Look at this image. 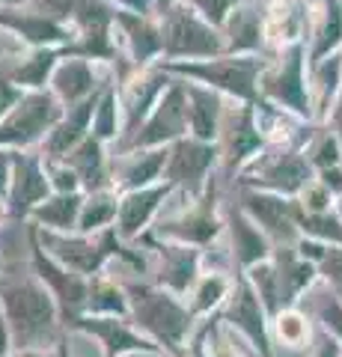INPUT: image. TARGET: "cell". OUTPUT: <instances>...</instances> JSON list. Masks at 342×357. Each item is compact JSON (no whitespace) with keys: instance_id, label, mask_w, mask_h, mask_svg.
<instances>
[{"instance_id":"6da1fadb","label":"cell","mask_w":342,"mask_h":357,"mask_svg":"<svg viewBox=\"0 0 342 357\" xmlns=\"http://www.w3.org/2000/svg\"><path fill=\"white\" fill-rule=\"evenodd\" d=\"M131 307V325L164 351V357H191L194 325L200 319L191 312L187 301L161 289L155 280H123Z\"/></svg>"},{"instance_id":"7a4b0ae2","label":"cell","mask_w":342,"mask_h":357,"mask_svg":"<svg viewBox=\"0 0 342 357\" xmlns=\"http://www.w3.org/2000/svg\"><path fill=\"white\" fill-rule=\"evenodd\" d=\"M0 307L13 328L15 351L33 349H57L63 340V316L48 286L36 274L24 277H0Z\"/></svg>"},{"instance_id":"3957f363","label":"cell","mask_w":342,"mask_h":357,"mask_svg":"<svg viewBox=\"0 0 342 357\" xmlns=\"http://www.w3.org/2000/svg\"><path fill=\"white\" fill-rule=\"evenodd\" d=\"M164 72L179 77V81H194L203 84L208 89H215L220 96L238 98L241 105H262V93H259V81L268 63L259 54H224L215 60H179V63H158Z\"/></svg>"},{"instance_id":"277c9868","label":"cell","mask_w":342,"mask_h":357,"mask_svg":"<svg viewBox=\"0 0 342 357\" xmlns=\"http://www.w3.org/2000/svg\"><path fill=\"white\" fill-rule=\"evenodd\" d=\"M36 229L39 244L45 248L60 265H65L69 271L86 277H102L107 274V268L114 265L125 250V241L116 236V229L110 227L104 232H95V236H84V232H48V229Z\"/></svg>"},{"instance_id":"5b68a950","label":"cell","mask_w":342,"mask_h":357,"mask_svg":"<svg viewBox=\"0 0 342 357\" xmlns=\"http://www.w3.org/2000/svg\"><path fill=\"white\" fill-rule=\"evenodd\" d=\"M161 39H164V60L179 63V60H215L226 54L224 33L212 27L208 21L194 13L187 3H176L167 13L158 15Z\"/></svg>"},{"instance_id":"8992f818","label":"cell","mask_w":342,"mask_h":357,"mask_svg":"<svg viewBox=\"0 0 342 357\" xmlns=\"http://www.w3.org/2000/svg\"><path fill=\"white\" fill-rule=\"evenodd\" d=\"M226 229V220L217 215V188L208 182L203 197L185 199L182 208H164L158 223L152 227V236L161 241L173 244H187V248H212L220 238V232Z\"/></svg>"},{"instance_id":"52a82bcc","label":"cell","mask_w":342,"mask_h":357,"mask_svg":"<svg viewBox=\"0 0 342 357\" xmlns=\"http://www.w3.org/2000/svg\"><path fill=\"white\" fill-rule=\"evenodd\" d=\"M63 114L65 107L57 102L51 89L24 93L0 119V149L30 152L33 146H42L54 126L63 119Z\"/></svg>"},{"instance_id":"ba28073f","label":"cell","mask_w":342,"mask_h":357,"mask_svg":"<svg viewBox=\"0 0 342 357\" xmlns=\"http://www.w3.org/2000/svg\"><path fill=\"white\" fill-rule=\"evenodd\" d=\"M75 42L63 51V57H84L93 63H116V6L110 0H81L72 15Z\"/></svg>"},{"instance_id":"9c48e42d","label":"cell","mask_w":342,"mask_h":357,"mask_svg":"<svg viewBox=\"0 0 342 357\" xmlns=\"http://www.w3.org/2000/svg\"><path fill=\"white\" fill-rule=\"evenodd\" d=\"M241 182L253 188V191H268L295 199L313 182V164L310 158H304L301 152L292 149L262 152L241 170Z\"/></svg>"},{"instance_id":"30bf717a","label":"cell","mask_w":342,"mask_h":357,"mask_svg":"<svg viewBox=\"0 0 342 357\" xmlns=\"http://www.w3.org/2000/svg\"><path fill=\"white\" fill-rule=\"evenodd\" d=\"M191 134L187 128V96L185 84L179 77H173V84L164 89V96L158 98L155 110L149 114V119L137 128V134L125 143L114 146V152H134V149H164L170 143L182 140Z\"/></svg>"},{"instance_id":"8fae6325","label":"cell","mask_w":342,"mask_h":357,"mask_svg":"<svg viewBox=\"0 0 342 357\" xmlns=\"http://www.w3.org/2000/svg\"><path fill=\"white\" fill-rule=\"evenodd\" d=\"M262 102H268L280 110H292L295 116L313 114L310 86L304 81V42L286 45L277 66H268L259 81Z\"/></svg>"},{"instance_id":"7c38bea8","label":"cell","mask_w":342,"mask_h":357,"mask_svg":"<svg viewBox=\"0 0 342 357\" xmlns=\"http://www.w3.org/2000/svg\"><path fill=\"white\" fill-rule=\"evenodd\" d=\"M24 227H27V244H30V271L48 286V292L54 295V301H57V307H60L63 325H69V321L84 316L86 295H90V280L69 271L65 265H60L54 259V256L39 244L33 223H24Z\"/></svg>"},{"instance_id":"4fadbf2b","label":"cell","mask_w":342,"mask_h":357,"mask_svg":"<svg viewBox=\"0 0 342 357\" xmlns=\"http://www.w3.org/2000/svg\"><path fill=\"white\" fill-rule=\"evenodd\" d=\"M220 161L217 143H205L196 137H182L167 146V167H164V182L176 188V194L182 197H203L208 188V173Z\"/></svg>"},{"instance_id":"5bb4252c","label":"cell","mask_w":342,"mask_h":357,"mask_svg":"<svg viewBox=\"0 0 342 357\" xmlns=\"http://www.w3.org/2000/svg\"><path fill=\"white\" fill-rule=\"evenodd\" d=\"M238 208L268 236L274 248H295V244L304 238L301 236V203H297V199L247 188V191L241 194Z\"/></svg>"},{"instance_id":"9a60e30c","label":"cell","mask_w":342,"mask_h":357,"mask_svg":"<svg viewBox=\"0 0 342 357\" xmlns=\"http://www.w3.org/2000/svg\"><path fill=\"white\" fill-rule=\"evenodd\" d=\"M170 84H173V75H167L161 66H149V69H137L131 75L116 77L119 110H123V140L119 143L134 137L137 128L149 119V114L155 110L158 98Z\"/></svg>"},{"instance_id":"2e32d148","label":"cell","mask_w":342,"mask_h":357,"mask_svg":"<svg viewBox=\"0 0 342 357\" xmlns=\"http://www.w3.org/2000/svg\"><path fill=\"white\" fill-rule=\"evenodd\" d=\"M233 331H238L253 349L259 351V357H274V340H271V316L262 307V301L256 295V289L250 286L244 274L235 277L233 295L224 304V310L217 312Z\"/></svg>"},{"instance_id":"e0dca14e","label":"cell","mask_w":342,"mask_h":357,"mask_svg":"<svg viewBox=\"0 0 342 357\" xmlns=\"http://www.w3.org/2000/svg\"><path fill=\"white\" fill-rule=\"evenodd\" d=\"M98 345L102 357H137V354H164L155 342L131 325V319L116 316H78L65 325Z\"/></svg>"},{"instance_id":"ac0fdd59","label":"cell","mask_w":342,"mask_h":357,"mask_svg":"<svg viewBox=\"0 0 342 357\" xmlns=\"http://www.w3.org/2000/svg\"><path fill=\"white\" fill-rule=\"evenodd\" d=\"M54 194L42 152H13V185H9L6 211L13 223H27L33 208Z\"/></svg>"},{"instance_id":"d6986e66","label":"cell","mask_w":342,"mask_h":357,"mask_svg":"<svg viewBox=\"0 0 342 357\" xmlns=\"http://www.w3.org/2000/svg\"><path fill=\"white\" fill-rule=\"evenodd\" d=\"M140 241L149 244V250L158 256V268H155V283L167 292L187 298L196 280L203 277V250L200 248H187V244H173V241H161L149 232Z\"/></svg>"},{"instance_id":"ffe728a7","label":"cell","mask_w":342,"mask_h":357,"mask_svg":"<svg viewBox=\"0 0 342 357\" xmlns=\"http://www.w3.org/2000/svg\"><path fill=\"white\" fill-rule=\"evenodd\" d=\"M262 146H265V134L256 122V107L253 105H241L235 110L226 107L217 137L220 161L226 164V170H244L259 155Z\"/></svg>"},{"instance_id":"44dd1931","label":"cell","mask_w":342,"mask_h":357,"mask_svg":"<svg viewBox=\"0 0 342 357\" xmlns=\"http://www.w3.org/2000/svg\"><path fill=\"white\" fill-rule=\"evenodd\" d=\"M173 191H176L173 185L158 182V185L140 188V191L119 194V215H116V227H114L116 236L125 244L149 236L152 227H155L161 218V211L167 208Z\"/></svg>"},{"instance_id":"7402d4cb","label":"cell","mask_w":342,"mask_h":357,"mask_svg":"<svg viewBox=\"0 0 342 357\" xmlns=\"http://www.w3.org/2000/svg\"><path fill=\"white\" fill-rule=\"evenodd\" d=\"M116 30L123 39V60H128V72L149 69L164 60V39H161V24L158 15H134L125 9H116ZM123 77V75H119Z\"/></svg>"},{"instance_id":"603a6c76","label":"cell","mask_w":342,"mask_h":357,"mask_svg":"<svg viewBox=\"0 0 342 357\" xmlns=\"http://www.w3.org/2000/svg\"><path fill=\"white\" fill-rule=\"evenodd\" d=\"M0 30H9L30 48H57L65 51L75 42V30L63 21H54L51 15L21 6H0Z\"/></svg>"},{"instance_id":"cb8c5ba5","label":"cell","mask_w":342,"mask_h":357,"mask_svg":"<svg viewBox=\"0 0 342 357\" xmlns=\"http://www.w3.org/2000/svg\"><path fill=\"white\" fill-rule=\"evenodd\" d=\"M107 84H110V77L98 75V63L84 60V57H60L48 89L57 96V102L63 107H75L86 102V98H93L95 93H102Z\"/></svg>"},{"instance_id":"d4e9b609","label":"cell","mask_w":342,"mask_h":357,"mask_svg":"<svg viewBox=\"0 0 342 357\" xmlns=\"http://www.w3.org/2000/svg\"><path fill=\"white\" fill-rule=\"evenodd\" d=\"M164 167H167V146L110 155V178H114V188L119 194L164 182Z\"/></svg>"},{"instance_id":"484cf974","label":"cell","mask_w":342,"mask_h":357,"mask_svg":"<svg viewBox=\"0 0 342 357\" xmlns=\"http://www.w3.org/2000/svg\"><path fill=\"white\" fill-rule=\"evenodd\" d=\"M104 93V89H102ZM102 93H95L93 98H86V102L75 105V107H65L63 119L54 126V131L45 137V143H42V158H54V161H63L65 155H69L78 143H84L86 137H90L93 131V114L98 107V98H102Z\"/></svg>"},{"instance_id":"4316f807","label":"cell","mask_w":342,"mask_h":357,"mask_svg":"<svg viewBox=\"0 0 342 357\" xmlns=\"http://www.w3.org/2000/svg\"><path fill=\"white\" fill-rule=\"evenodd\" d=\"M185 84V96H187V128L191 137L205 140V143H217L220 137V122H224V96L208 89L203 84L194 81H182Z\"/></svg>"},{"instance_id":"83f0119b","label":"cell","mask_w":342,"mask_h":357,"mask_svg":"<svg viewBox=\"0 0 342 357\" xmlns=\"http://www.w3.org/2000/svg\"><path fill=\"white\" fill-rule=\"evenodd\" d=\"M226 232H229V241H233V259L241 268V274L256 268L259 262H268L274 256V244L268 241V236L241 208L229 211Z\"/></svg>"},{"instance_id":"f1b7e54d","label":"cell","mask_w":342,"mask_h":357,"mask_svg":"<svg viewBox=\"0 0 342 357\" xmlns=\"http://www.w3.org/2000/svg\"><path fill=\"white\" fill-rule=\"evenodd\" d=\"M191 357H259V351L220 316H215L194 333Z\"/></svg>"},{"instance_id":"f546056e","label":"cell","mask_w":342,"mask_h":357,"mask_svg":"<svg viewBox=\"0 0 342 357\" xmlns=\"http://www.w3.org/2000/svg\"><path fill=\"white\" fill-rule=\"evenodd\" d=\"M107 146L102 140H95L93 134L84 143H78L69 155H65V164L75 170V176L81 178L84 194L93 191H104V188H114V178H110V155L104 152Z\"/></svg>"},{"instance_id":"4dcf8cb0","label":"cell","mask_w":342,"mask_h":357,"mask_svg":"<svg viewBox=\"0 0 342 357\" xmlns=\"http://www.w3.org/2000/svg\"><path fill=\"white\" fill-rule=\"evenodd\" d=\"M63 51L57 48H30L24 60H15V66L0 69V77H6L9 84H15L21 93H33V89H48L51 75L57 69Z\"/></svg>"},{"instance_id":"1f68e13d","label":"cell","mask_w":342,"mask_h":357,"mask_svg":"<svg viewBox=\"0 0 342 357\" xmlns=\"http://www.w3.org/2000/svg\"><path fill=\"white\" fill-rule=\"evenodd\" d=\"M226 54H256L265 42V18L256 6H235V13L220 27Z\"/></svg>"},{"instance_id":"d6a6232c","label":"cell","mask_w":342,"mask_h":357,"mask_svg":"<svg viewBox=\"0 0 342 357\" xmlns=\"http://www.w3.org/2000/svg\"><path fill=\"white\" fill-rule=\"evenodd\" d=\"M84 191L78 194H51L45 203L33 208V215L27 223L48 232H78V220H81V208H84Z\"/></svg>"},{"instance_id":"836d02e7","label":"cell","mask_w":342,"mask_h":357,"mask_svg":"<svg viewBox=\"0 0 342 357\" xmlns=\"http://www.w3.org/2000/svg\"><path fill=\"white\" fill-rule=\"evenodd\" d=\"M233 286H235V277L215 271V268L212 271H203V277L191 289V295H187V307H191L196 319H212L224 310L229 295H233Z\"/></svg>"},{"instance_id":"e575fe53","label":"cell","mask_w":342,"mask_h":357,"mask_svg":"<svg viewBox=\"0 0 342 357\" xmlns=\"http://www.w3.org/2000/svg\"><path fill=\"white\" fill-rule=\"evenodd\" d=\"M84 316H116V319H128L131 307H128V292L125 286L114 280L110 274L93 277L90 280V295H86V307Z\"/></svg>"},{"instance_id":"d590c367","label":"cell","mask_w":342,"mask_h":357,"mask_svg":"<svg viewBox=\"0 0 342 357\" xmlns=\"http://www.w3.org/2000/svg\"><path fill=\"white\" fill-rule=\"evenodd\" d=\"M313 337L316 333H313L310 312H304L301 307H289L271 319V340H274V345H280V349L304 351V349H310Z\"/></svg>"},{"instance_id":"8d00e7d4","label":"cell","mask_w":342,"mask_h":357,"mask_svg":"<svg viewBox=\"0 0 342 357\" xmlns=\"http://www.w3.org/2000/svg\"><path fill=\"white\" fill-rule=\"evenodd\" d=\"M116 215H119V191L116 188H104V191H93L84 197V208H81V220H78V232L84 236H95L110 227H116Z\"/></svg>"},{"instance_id":"74e56055","label":"cell","mask_w":342,"mask_h":357,"mask_svg":"<svg viewBox=\"0 0 342 357\" xmlns=\"http://www.w3.org/2000/svg\"><path fill=\"white\" fill-rule=\"evenodd\" d=\"M93 137L102 140L104 146H116L123 140V110H119V93H116V77L104 86L98 107L93 114Z\"/></svg>"},{"instance_id":"f35d334b","label":"cell","mask_w":342,"mask_h":357,"mask_svg":"<svg viewBox=\"0 0 342 357\" xmlns=\"http://www.w3.org/2000/svg\"><path fill=\"white\" fill-rule=\"evenodd\" d=\"M297 253L313 259L318 265V277L327 280V286L342 298V248L313 241V238H301L297 241Z\"/></svg>"},{"instance_id":"ab89813d","label":"cell","mask_w":342,"mask_h":357,"mask_svg":"<svg viewBox=\"0 0 342 357\" xmlns=\"http://www.w3.org/2000/svg\"><path fill=\"white\" fill-rule=\"evenodd\" d=\"M244 277L250 280V286L256 289L262 307L268 310L271 319L277 316V312L289 310V307H286V298H283V286H280V274H277V265H274V256L268 262H259L256 268L244 271Z\"/></svg>"},{"instance_id":"60d3db41","label":"cell","mask_w":342,"mask_h":357,"mask_svg":"<svg viewBox=\"0 0 342 357\" xmlns=\"http://www.w3.org/2000/svg\"><path fill=\"white\" fill-rule=\"evenodd\" d=\"M306 295H310V316L318 321V328L327 331L330 337H336L342 342V298L330 286L325 292H313L310 289Z\"/></svg>"},{"instance_id":"b9f144b4","label":"cell","mask_w":342,"mask_h":357,"mask_svg":"<svg viewBox=\"0 0 342 357\" xmlns=\"http://www.w3.org/2000/svg\"><path fill=\"white\" fill-rule=\"evenodd\" d=\"M342 42V3L339 0H327L325 6V21H322V30L316 36V48H313V63L318 66L327 54H334Z\"/></svg>"},{"instance_id":"7bdbcfd3","label":"cell","mask_w":342,"mask_h":357,"mask_svg":"<svg viewBox=\"0 0 342 357\" xmlns=\"http://www.w3.org/2000/svg\"><path fill=\"white\" fill-rule=\"evenodd\" d=\"M182 3H187L194 13H200L208 21V24L220 30V27L226 24V18L235 13L238 0H182Z\"/></svg>"},{"instance_id":"ee69618b","label":"cell","mask_w":342,"mask_h":357,"mask_svg":"<svg viewBox=\"0 0 342 357\" xmlns=\"http://www.w3.org/2000/svg\"><path fill=\"white\" fill-rule=\"evenodd\" d=\"M45 170H48L54 194H78V191H84V188H81V178L75 176V170H72V167L65 164V161L45 158Z\"/></svg>"},{"instance_id":"f6af8a7d","label":"cell","mask_w":342,"mask_h":357,"mask_svg":"<svg viewBox=\"0 0 342 357\" xmlns=\"http://www.w3.org/2000/svg\"><path fill=\"white\" fill-rule=\"evenodd\" d=\"M339 72H342V66L339 60H330V63H318V84H316V93H318V107H322V114L327 110L330 105V96L336 93V84H339Z\"/></svg>"},{"instance_id":"bcb514c9","label":"cell","mask_w":342,"mask_h":357,"mask_svg":"<svg viewBox=\"0 0 342 357\" xmlns=\"http://www.w3.org/2000/svg\"><path fill=\"white\" fill-rule=\"evenodd\" d=\"M78 3L81 0H36V9L51 15L54 21H63V24L72 27V15H75V9H78Z\"/></svg>"},{"instance_id":"7dc6e473","label":"cell","mask_w":342,"mask_h":357,"mask_svg":"<svg viewBox=\"0 0 342 357\" xmlns=\"http://www.w3.org/2000/svg\"><path fill=\"white\" fill-rule=\"evenodd\" d=\"M310 164H316L318 170L339 167V140L336 137H325L322 143H318V149L310 155Z\"/></svg>"},{"instance_id":"c3c4849f","label":"cell","mask_w":342,"mask_h":357,"mask_svg":"<svg viewBox=\"0 0 342 357\" xmlns=\"http://www.w3.org/2000/svg\"><path fill=\"white\" fill-rule=\"evenodd\" d=\"M310 357H342V342L336 337H330L327 331L318 328L313 342H310Z\"/></svg>"},{"instance_id":"681fc988","label":"cell","mask_w":342,"mask_h":357,"mask_svg":"<svg viewBox=\"0 0 342 357\" xmlns=\"http://www.w3.org/2000/svg\"><path fill=\"white\" fill-rule=\"evenodd\" d=\"M13 185V149H0V199L9 197Z\"/></svg>"},{"instance_id":"f907efd6","label":"cell","mask_w":342,"mask_h":357,"mask_svg":"<svg viewBox=\"0 0 342 357\" xmlns=\"http://www.w3.org/2000/svg\"><path fill=\"white\" fill-rule=\"evenodd\" d=\"M21 96H24V93H21V89H18L15 84H9L6 77H0V119L6 116V110L13 107Z\"/></svg>"},{"instance_id":"816d5d0a","label":"cell","mask_w":342,"mask_h":357,"mask_svg":"<svg viewBox=\"0 0 342 357\" xmlns=\"http://www.w3.org/2000/svg\"><path fill=\"white\" fill-rule=\"evenodd\" d=\"M0 357H15V340H13V328L3 316V307H0Z\"/></svg>"},{"instance_id":"f5cc1de1","label":"cell","mask_w":342,"mask_h":357,"mask_svg":"<svg viewBox=\"0 0 342 357\" xmlns=\"http://www.w3.org/2000/svg\"><path fill=\"white\" fill-rule=\"evenodd\" d=\"M15 357H60L57 349H33V351H15Z\"/></svg>"},{"instance_id":"db71d44e","label":"cell","mask_w":342,"mask_h":357,"mask_svg":"<svg viewBox=\"0 0 342 357\" xmlns=\"http://www.w3.org/2000/svg\"><path fill=\"white\" fill-rule=\"evenodd\" d=\"M57 354L60 357H75V351L69 349V337H65V333H63V340L57 342Z\"/></svg>"},{"instance_id":"11a10c76","label":"cell","mask_w":342,"mask_h":357,"mask_svg":"<svg viewBox=\"0 0 342 357\" xmlns=\"http://www.w3.org/2000/svg\"><path fill=\"white\" fill-rule=\"evenodd\" d=\"M334 122H336V134H339V143H342V98H339V105L334 110Z\"/></svg>"},{"instance_id":"9f6ffc18","label":"cell","mask_w":342,"mask_h":357,"mask_svg":"<svg viewBox=\"0 0 342 357\" xmlns=\"http://www.w3.org/2000/svg\"><path fill=\"white\" fill-rule=\"evenodd\" d=\"M176 3H179V0H155L158 15H161V13H167V9H170V6H176Z\"/></svg>"},{"instance_id":"6f0895ef","label":"cell","mask_w":342,"mask_h":357,"mask_svg":"<svg viewBox=\"0 0 342 357\" xmlns=\"http://www.w3.org/2000/svg\"><path fill=\"white\" fill-rule=\"evenodd\" d=\"M336 215L342 218V194H339V203H336Z\"/></svg>"},{"instance_id":"680465c9","label":"cell","mask_w":342,"mask_h":357,"mask_svg":"<svg viewBox=\"0 0 342 357\" xmlns=\"http://www.w3.org/2000/svg\"><path fill=\"white\" fill-rule=\"evenodd\" d=\"M137 357H164V354H137Z\"/></svg>"}]
</instances>
